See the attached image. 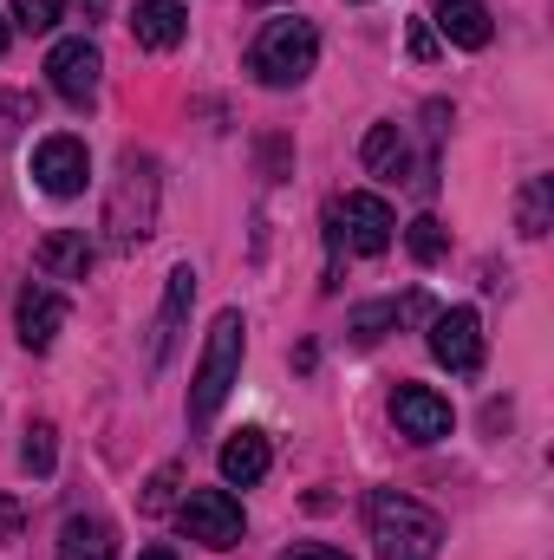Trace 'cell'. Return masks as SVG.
I'll list each match as a JSON object with an SVG mask.
<instances>
[{
  "instance_id": "18",
  "label": "cell",
  "mask_w": 554,
  "mask_h": 560,
  "mask_svg": "<svg viewBox=\"0 0 554 560\" xmlns=\"http://www.w3.org/2000/svg\"><path fill=\"white\" fill-rule=\"evenodd\" d=\"M366 170H372V176H412L405 125H372V131H366Z\"/></svg>"
},
{
  "instance_id": "25",
  "label": "cell",
  "mask_w": 554,
  "mask_h": 560,
  "mask_svg": "<svg viewBox=\"0 0 554 560\" xmlns=\"http://www.w3.org/2000/svg\"><path fill=\"white\" fill-rule=\"evenodd\" d=\"M412 52H417V59H430V52H437V39H430V26H424V20L412 26Z\"/></svg>"
},
{
  "instance_id": "13",
  "label": "cell",
  "mask_w": 554,
  "mask_h": 560,
  "mask_svg": "<svg viewBox=\"0 0 554 560\" xmlns=\"http://www.w3.org/2000/svg\"><path fill=\"white\" fill-rule=\"evenodd\" d=\"M268 463H275V450H268L262 430H235V436L222 443V482H229V489H255V482L268 476Z\"/></svg>"
},
{
  "instance_id": "7",
  "label": "cell",
  "mask_w": 554,
  "mask_h": 560,
  "mask_svg": "<svg viewBox=\"0 0 554 560\" xmlns=\"http://www.w3.org/2000/svg\"><path fill=\"white\" fill-rule=\"evenodd\" d=\"M430 359L457 378H476L483 372V319L470 306H450L430 319Z\"/></svg>"
},
{
  "instance_id": "20",
  "label": "cell",
  "mask_w": 554,
  "mask_h": 560,
  "mask_svg": "<svg viewBox=\"0 0 554 560\" xmlns=\"http://www.w3.org/2000/svg\"><path fill=\"white\" fill-rule=\"evenodd\" d=\"M399 319H405V306H399V300H379V306H359V313H353V339H359V346H372V339H385V332H392Z\"/></svg>"
},
{
  "instance_id": "22",
  "label": "cell",
  "mask_w": 554,
  "mask_h": 560,
  "mask_svg": "<svg viewBox=\"0 0 554 560\" xmlns=\"http://www.w3.org/2000/svg\"><path fill=\"white\" fill-rule=\"evenodd\" d=\"M20 463H26V476H53V423H26Z\"/></svg>"
},
{
  "instance_id": "12",
  "label": "cell",
  "mask_w": 554,
  "mask_h": 560,
  "mask_svg": "<svg viewBox=\"0 0 554 560\" xmlns=\"http://www.w3.org/2000/svg\"><path fill=\"white\" fill-rule=\"evenodd\" d=\"M189 300H196V268H176V275H170V287H163V306H157V332H150V372L170 359V346H176V326H183Z\"/></svg>"
},
{
  "instance_id": "21",
  "label": "cell",
  "mask_w": 554,
  "mask_h": 560,
  "mask_svg": "<svg viewBox=\"0 0 554 560\" xmlns=\"http://www.w3.org/2000/svg\"><path fill=\"white\" fill-rule=\"evenodd\" d=\"M405 242H412V255L424 261V268H430V261H443V248H450V235H443V222H437V215H417Z\"/></svg>"
},
{
  "instance_id": "17",
  "label": "cell",
  "mask_w": 554,
  "mask_h": 560,
  "mask_svg": "<svg viewBox=\"0 0 554 560\" xmlns=\"http://www.w3.org/2000/svg\"><path fill=\"white\" fill-rule=\"evenodd\" d=\"M59 560H118V528L99 515H72L59 528Z\"/></svg>"
},
{
  "instance_id": "3",
  "label": "cell",
  "mask_w": 554,
  "mask_h": 560,
  "mask_svg": "<svg viewBox=\"0 0 554 560\" xmlns=\"http://www.w3.org/2000/svg\"><path fill=\"white\" fill-rule=\"evenodd\" d=\"M320 66V33H313V20H300V13H280L268 20L262 33H255V46H249V72L262 79V85H300L307 72Z\"/></svg>"
},
{
  "instance_id": "10",
  "label": "cell",
  "mask_w": 554,
  "mask_h": 560,
  "mask_svg": "<svg viewBox=\"0 0 554 560\" xmlns=\"http://www.w3.org/2000/svg\"><path fill=\"white\" fill-rule=\"evenodd\" d=\"M66 319H72L66 293H53L46 280H26V287H20V300H13V326H20V346H26V352H46V346L59 339Z\"/></svg>"
},
{
  "instance_id": "15",
  "label": "cell",
  "mask_w": 554,
  "mask_h": 560,
  "mask_svg": "<svg viewBox=\"0 0 554 560\" xmlns=\"http://www.w3.org/2000/svg\"><path fill=\"white\" fill-rule=\"evenodd\" d=\"M39 275L46 280H85L92 275V242H85V229H59V235H46L39 242Z\"/></svg>"
},
{
  "instance_id": "1",
  "label": "cell",
  "mask_w": 554,
  "mask_h": 560,
  "mask_svg": "<svg viewBox=\"0 0 554 560\" xmlns=\"http://www.w3.org/2000/svg\"><path fill=\"white\" fill-rule=\"evenodd\" d=\"M242 352H249V326H242V313L229 306V313H216L209 346H203L196 378H189V423H196V430L216 423V411L229 405V392H235V378H242Z\"/></svg>"
},
{
  "instance_id": "9",
  "label": "cell",
  "mask_w": 554,
  "mask_h": 560,
  "mask_svg": "<svg viewBox=\"0 0 554 560\" xmlns=\"http://www.w3.org/2000/svg\"><path fill=\"white\" fill-rule=\"evenodd\" d=\"M99 72H105V59H99V46H92V39H59V46H53V59H46L53 92H59L66 105H79V112L99 98Z\"/></svg>"
},
{
  "instance_id": "24",
  "label": "cell",
  "mask_w": 554,
  "mask_h": 560,
  "mask_svg": "<svg viewBox=\"0 0 554 560\" xmlns=\"http://www.w3.org/2000/svg\"><path fill=\"white\" fill-rule=\"evenodd\" d=\"M170 489H176V469H157L150 476V489H143V509L157 515V509H170Z\"/></svg>"
},
{
  "instance_id": "14",
  "label": "cell",
  "mask_w": 554,
  "mask_h": 560,
  "mask_svg": "<svg viewBox=\"0 0 554 560\" xmlns=\"http://www.w3.org/2000/svg\"><path fill=\"white\" fill-rule=\"evenodd\" d=\"M131 33H138V46H150V52H170L189 33V7L183 0H138Z\"/></svg>"
},
{
  "instance_id": "16",
  "label": "cell",
  "mask_w": 554,
  "mask_h": 560,
  "mask_svg": "<svg viewBox=\"0 0 554 560\" xmlns=\"http://www.w3.org/2000/svg\"><path fill=\"white\" fill-rule=\"evenodd\" d=\"M430 20H437V33H443L450 46H463V52H483V46H489V33H496L483 0H443Z\"/></svg>"
},
{
  "instance_id": "6",
  "label": "cell",
  "mask_w": 554,
  "mask_h": 560,
  "mask_svg": "<svg viewBox=\"0 0 554 560\" xmlns=\"http://www.w3.org/2000/svg\"><path fill=\"white\" fill-rule=\"evenodd\" d=\"M33 183L53 196V202H72V196H85V183H92V150L79 138H39L33 150Z\"/></svg>"
},
{
  "instance_id": "4",
  "label": "cell",
  "mask_w": 554,
  "mask_h": 560,
  "mask_svg": "<svg viewBox=\"0 0 554 560\" xmlns=\"http://www.w3.org/2000/svg\"><path fill=\"white\" fill-rule=\"evenodd\" d=\"M157 222V163L143 150H125L118 163V189H112V209H105V229H112V248H138Z\"/></svg>"
},
{
  "instance_id": "19",
  "label": "cell",
  "mask_w": 554,
  "mask_h": 560,
  "mask_svg": "<svg viewBox=\"0 0 554 560\" xmlns=\"http://www.w3.org/2000/svg\"><path fill=\"white\" fill-rule=\"evenodd\" d=\"M549 215H554V176H529L522 183V202H516V229L529 242H542L549 235Z\"/></svg>"
},
{
  "instance_id": "2",
  "label": "cell",
  "mask_w": 554,
  "mask_h": 560,
  "mask_svg": "<svg viewBox=\"0 0 554 560\" xmlns=\"http://www.w3.org/2000/svg\"><path fill=\"white\" fill-rule=\"evenodd\" d=\"M366 515H372V548H379V560H437V548H443V522L424 502L399 495V489H379L366 502Z\"/></svg>"
},
{
  "instance_id": "11",
  "label": "cell",
  "mask_w": 554,
  "mask_h": 560,
  "mask_svg": "<svg viewBox=\"0 0 554 560\" xmlns=\"http://www.w3.org/2000/svg\"><path fill=\"white\" fill-rule=\"evenodd\" d=\"M392 423H399V436H412V443H443L450 436V398H437L430 385H399L392 392Z\"/></svg>"
},
{
  "instance_id": "26",
  "label": "cell",
  "mask_w": 554,
  "mask_h": 560,
  "mask_svg": "<svg viewBox=\"0 0 554 560\" xmlns=\"http://www.w3.org/2000/svg\"><path fill=\"white\" fill-rule=\"evenodd\" d=\"M280 560H353V555H339V548H293V555H280Z\"/></svg>"
},
{
  "instance_id": "27",
  "label": "cell",
  "mask_w": 554,
  "mask_h": 560,
  "mask_svg": "<svg viewBox=\"0 0 554 560\" xmlns=\"http://www.w3.org/2000/svg\"><path fill=\"white\" fill-rule=\"evenodd\" d=\"M13 522H20V509H13V502L0 495V535H13Z\"/></svg>"
},
{
  "instance_id": "5",
  "label": "cell",
  "mask_w": 554,
  "mask_h": 560,
  "mask_svg": "<svg viewBox=\"0 0 554 560\" xmlns=\"http://www.w3.org/2000/svg\"><path fill=\"white\" fill-rule=\"evenodd\" d=\"M326 229H333V242H346L353 255H385V248H392L399 215H392V202H385V196L353 189V196H339V202L326 209Z\"/></svg>"
},
{
  "instance_id": "8",
  "label": "cell",
  "mask_w": 554,
  "mask_h": 560,
  "mask_svg": "<svg viewBox=\"0 0 554 560\" xmlns=\"http://www.w3.org/2000/svg\"><path fill=\"white\" fill-rule=\"evenodd\" d=\"M242 502L229 489H189L183 495V535L203 541V548H235L242 541Z\"/></svg>"
},
{
  "instance_id": "29",
  "label": "cell",
  "mask_w": 554,
  "mask_h": 560,
  "mask_svg": "<svg viewBox=\"0 0 554 560\" xmlns=\"http://www.w3.org/2000/svg\"><path fill=\"white\" fill-rule=\"evenodd\" d=\"M138 560H176V555H170V548H150V555H138Z\"/></svg>"
},
{
  "instance_id": "23",
  "label": "cell",
  "mask_w": 554,
  "mask_h": 560,
  "mask_svg": "<svg viewBox=\"0 0 554 560\" xmlns=\"http://www.w3.org/2000/svg\"><path fill=\"white\" fill-rule=\"evenodd\" d=\"M59 13H66V0H13V26H26V33H53L59 26Z\"/></svg>"
},
{
  "instance_id": "28",
  "label": "cell",
  "mask_w": 554,
  "mask_h": 560,
  "mask_svg": "<svg viewBox=\"0 0 554 560\" xmlns=\"http://www.w3.org/2000/svg\"><path fill=\"white\" fill-rule=\"evenodd\" d=\"M7 46H13V26H7V20H0V59H7Z\"/></svg>"
}]
</instances>
